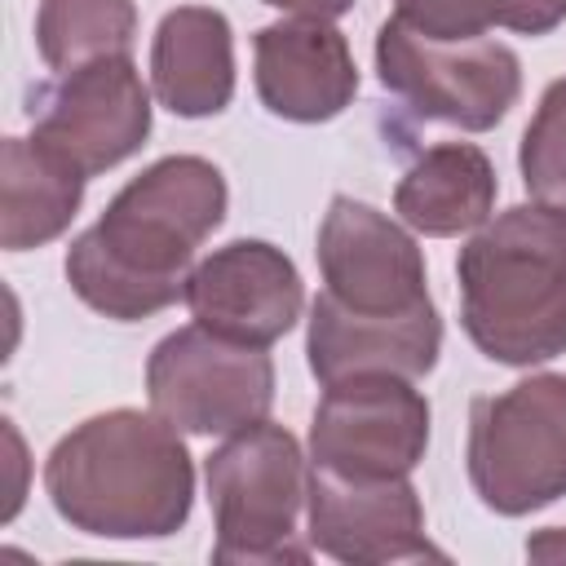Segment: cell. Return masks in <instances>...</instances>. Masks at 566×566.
Segmentation results:
<instances>
[{
  "instance_id": "1",
  "label": "cell",
  "mask_w": 566,
  "mask_h": 566,
  "mask_svg": "<svg viewBox=\"0 0 566 566\" xmlns=\"http://www.w3.org/2000/svg\"><path fill=\"white\" fill-rule=\"evenodd\" d=\"M230 190L212 159L164 155L71 239L66 283L102 318L142 323L186 301L195 252L226 221Z\"/></svg>"
},
{
  "instance_id": "2",
  "label": "cell",
  "mask_w": 566,
  "mask_h": 566,
  "mask_svg": "<svg viewBox=\"0 0 566 566\" xmlns=\"http://www.w3.org/2000/svg\"><path fill=\"white\" fill-rule=\"evenodd\" d=\"M53 513L93 539H168L195 509V460L159 411L115 407L62 433L44 460Z\"/></svg>"
},
{
  "instance_id": "3",
  "label": "cell",
  "mask_w": 566,
  "mask_h": 566,
  "mask_svg": "<svg viewBox=\"0 0 566 566\" xmlns=\"http://www.w3.org/2000/svg\"><path fill=\"white\" fill-rule=\"evenodd\" d=\"M460 327L500 367L566 354V217L539 203L491 212L455 256Z\"/></svg>"
},
{
  "instance_id": "4",
  "label": "cell",
  "mask_w": 566,
  "mask_h": 566,
  "mask_svg": "<svg viewBox=\"0 0 566 566\" xmlns=\"http://www.w3.org/2000/svg\"><path fill=\"white\" fill-rule=\"evenodd\" d=\"M212 504V562L221 566H274L310 562L301 539V504L310 491V460L292 429L256 420L230 433L203 460Z\"/></svg>"
},
{
  "instance_id": "5",
  "label": "cell",
  "mask_w": 566,
  "mask_h": 566,
  "mask_svg": "<svg viewBox=\"0 0 566 566\" xmlns=\"http://www.w3.org/2000/svg\"><path fill=\"white\" fill-rule=\"evenodd\" d=\"M464 469L482 509L500 517L566 500V376L539 371L473 398Z\"/></svg>"
},
{
  "instance_id": "6",
  "label": "cell",
  "mask_w": 566,
  "mask_h": 566,
  "mask_svg": "<svg viewBox=\"0 0 566 566\" xmlns=\"http://www.w3.org/2000/svg\"><path fill=\"white\" fill-rule=\"evenodd\" d=\"M376 75L411 115L464 133L495 128L522 97V62L500 40H424L385 18L376 31Z\"/></svg>"
},
{
  "instance_id": "7",
  "label": "cell",
  "mask_w": 566,
  "mask_h": 566,
  "mask_svg": "<svg viewBox=\"0 0 566 566\" xmlns=\"http://www.w3.org/2000/svg\"><path fill=\"white\" fill-rule=\"evenodd\" d=\"M146 398L181 433L230 438L270 416L274 358L208 332L203 323L168 332L146 358Z\"/></svg>"
},
{
  "instance_id": "8",
  "label": "cell",
  "mask_w": 566,
  "mask_h": 566,
  "mask_svg": "<svg viewBox=\"0 0 566 566\" xmlns=\"http://www.w3.org/2000/svg\"><path fill=\"white\" fill-rule=\"evenodd\" d=\"M429 398L394 371L323 385L310 420V464L349 478H411L429 451Z\"/></svg>"
},
{
  "instance_id": "9",
  "label": "cell",
  "mask_w": 566,
  "mask_h": 566,
  "mask_svg": "<svg viewBox=\"0 0 566 566\" xmlns=\"http://www.w3.org/2000/svg\"><path fill=\"white\" fill-rule=\"evenodd\" d=\"M314 256L323 296L349 318H402L433 305L420 243L389 212L354 195H332Z\"/></svg>"
},
{
  "instance_id": "10",
  "label": "cell",
  "mask_w": 566,
  "mask_h": 566,
  "mask_svg": "<svg viewBox=\"0 0 566 566\" xmlns=\"http://www.w3.org/2000/svg\"><path fill=\"white\" fill-rule=\"evenodd\" d=\"M31 137L84 177L133 159L150 137V88L133 53L53 75L31 97Z\"/></svg>"
},
{
  "instance_id": "11",
  "label": "cell",
  "mask_w": 566,
  "mask_h": 566,
  "mask_svg": "<svg viewBox=\"0 0 566 566\" xmlns=\"http://www.w3.org/2000/svg\"><path fill=\"white\" fill-rule=\"evenodd\" d=\"M310 548L345 566L447 557L429 544L424 504L411 478H349L310 464Z\"/></svg>"
},
{
  "instance_id": "12",
  "label": "cell",
  "mask_w": 566,
  "mask_h": 566,
  "mask_svg": "<svg viewBox=\"0 0 566 566\" xmlns=\"http://www.w3.org/2000/svg\"><path fill=\"white\" fill-rule=\"evenodd\" d=\"M186 305L208 332L270 349L296 327L305 283L283 248L265 239H230L190 270Z\"/></svg>"
},
{
  "instance_id": "13",
  "label": "cell",
  "mask_w": 566,
  "mask_h": 566,
  "mask_svg": "<svg viewBox=\"0 0 566 566\" xmlns=\"http://www.w3.org/2000/svg\"><path fill=\"white\" fill-rule=\"evenodd\" d=\"M256 97L274 119L327 124L358 93V66L332 18H279L252 35Z\"/></svg>"
},
{
  "instance_id": "14",
  "label": "cell",
  "mask_w": 566,
  "mask_h": 566,
  "mask_svg": "<svg viewBox=\"0 0 566 566\" xmlns=\"http://www.w3.org/2000/svg\"><path fill=\"white\" fill-rule=\"evenodd\" d=\"M438 354H442L438 305L402 318H349L323 292L310 301L305 358L318 385L363 376V371H394V376L420 380L438 367Z\"/></svg>"
},
{
  "instance_id": "15",
  "label": "cell",
  "mask_w": 566,
  "mask_h": 566,
  "mask_svg": "<svg viewBox=\"0 0 566 566\" xmlns=\"http://www.w3.org/2000/svg\"><path fill=\"white\" fill-rule=\"evenodd\" d=\"M150 93L177 119L221 115L234 97V31L212 4H177L150 40Z\"/></svg>"
},
{
  "instance_id": "16",
  "label": "cell",
  "mask_w": 566,
  "mask_h": 566,
  "mask_svg": "<svg viewBox=\"0 0 566 566\" xmlns=\"http://www.w3.org/2000/svg\"><path fill=\"white\" fill-rule=\"evenodd\" d=\"M495 164L473 142H438L394 186V212L402 226L429 239H455L491 221L495 212Z\"/></svg>"
},
{
  "instance_id": "17",
  "label": "cell",
  "mask_w": 566,
  "mask_h": 566,
  "mask_svg": "<svg viewBox=\"0 0 566 566\" xmlns=\"http://www.w3.org/2000/svg\"><path fill=\"white\" fill-rule=\"evenodd\" d=\"M84 172L35 137L0 142V248L31 252L66 234L84 203Z\"/></svg>"
},
{
  "instance_id": "18",
  "label": "cell",
  "mask_w": 566,
  "mask_h": 566,
  "mask_svg": "<svg viewBox=\"0 0 566 566\" xmlns=\"http://www.w3.org/2000/svg\"><path fill=\"white\" fill-rule=\"evenodd\" d=\"M133 0H40L35 9V53L53 75L88 66L97 57L133 53Z\"/></svg>"
},
{
  "instance_id": "19",
  "label": "cell",
  "mask_w": 566,
  "mask_h": 566,
  "mask_svg": "<svg viewBox=\"0 0 566 566\" xmlns=\"http://www.w3.org/2000/svg\"><path fill=\"white\" fill-rule=\"evenodd\" d=\"M394 18L442 44L486 40L495 27L517 35H548L566 22V0H394Z\"/></svg>"
},
{
  "instance_id": "20",
  "label": "cell",
  "mask_w": 566,
  "mask_h": 566,
  "mask_svg": "<svg viewBox=\"0 0 566 566\" xmlns=\"http://www.w3.org/2000/svg\"><path fill=\"white\" fill-rule=\"evenodd\" d=\"M517 168L531 203L566 217V75L539 93L517 146Z\"/></svg>"
},
{
  "instance_id": "21",
  "label": "cell",
  "mask_w": 566,
  "mask_h": 566,
  "mask_svg": "<svg viewBox=\"0 0 566 566\" xmlns=\"http://www.w3.org/2000/svg\"><path fill=\"white\" fill-rule=\"evenodd\" d=\"M261 4H270V9H279V13H292V18H340V13H349L358 0H261Z\"/></svg>"
},
{
  "instance_id": "22",
  "label": "cell",
  "mask_w": 566,
  "mask_h": 566,
  "mask_svg": "<svg viewBox=\"0 0 566 566\" xmlns=\"http://www.w3.org/2000/svg\"><path fill=\"white\" fill-rule=\"evenodd\" d=\"M526 557L531 562H548V566H562L566 562V526H544L526 539Z\"/></svg>"
}]
</instances>
